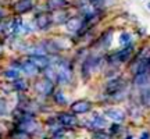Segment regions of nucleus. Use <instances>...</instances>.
I'll list each match as a JSON object with an SVG mask.
<instances>
[{"mask_svg":"<svg viewBox=\"0 0 150 139\" xmlns=\"http://www.w3.org/2000/svg\"><path fill=\"white\" fill-rule=\"evenodd\" d=\"M112 40H114V29L112 28H107V29H104L99 36L93 40V48L96 49V52H106L107 53L108 49L111 48L112 45Z\"/></svg>","mask_w":150,"mask_h":139,"instance_id":"1","label":"nucleus"},{"mask_svg":"<svg viewBox=\"0 0 150 139\" xmlns=\"http://www.w3.org/2000/svg\"><path fill=\"white\" fill-rule=\"evenodd\" d=\"M54 82H52L50 79L45 78V77H40V78H36V81L33 82V89L39 96L42 97H49L54 93Z\"/></svg>","mask_w":150,"mask_h":139,"instance_id":"2","label":"nucleus"},{"mask_svg":"<svg viewBox=\"0 0 150 139\" xmlns=\"http://www.w3.org/2000/svg\"><path fill=\"white\" fill-rule=\"evenodd\" d=\"M56 118L57 121L60 123L61 127H64L65 129H71V128H75L79 125V120L76 118L74 113H68V111H60L56 114Z\"/></svg>","mask_w":150,"mask_h":139,"instance_id":"3","label":"nucleus"},{"mask_svg":"<svg viewBox=\"0 0 150 139\" xmlns=\"http://www.w3.org/2000/svg\"><path fill=\"white\" fill-rule=\"evenodd\" d=\"M83 124H85L86 128H89L91 131H96V129L106 128V127H107V120H106V116H104V114L93 113V114H92V118H88Z\"/></svg>","mask_w":150,"mask_h":139,"instance_id":"4","label":"nucleus"},{"mask_svg":"<svg viewBox=\"0 0 150 139\" xmlns=\"http://www.w3.org/2000/svg\"><path fill=\"white\" fill-rule=\"evenodd\" d=\"M92 102H89L88 99H79V100H75L70 104V110L71 113H74L75 116H79V114H88L92 111Z\"/></svg>","mask_w":150,"mask_h":139,"instance_id":"5","label":"nucleus"},{"mask_svg":"<svg viewBox=\"0 0 150 139\" xmlns=\"http://www.w3.org/2000/svg\"><path fill=\"white\" fill-rule=\"evenodd\" d=\"M67 32L74 33V35H78V33L85 28V24H83V18L81 16H71L67 22L64 24Z\"/></svg>","mask_w":150,"mask_h":139,"instance_id":"6","label":"nucleus"},{"mask_svg":"<svg viewBox=\"0 0 150 139\" xmlns=\"http://www.w3.org/2000/svg\"><path fill=\"white\" fill-rule=\"evenodd\" d=\"M135 45H131V46H127V48H120L118 50H115L118 57V61L121 63V65H128L135 56Z\"/></svg>","mask_w":150,"mask_h":139,"instance_id":"7","label":"nucleus"},{"mask_svg":"<svg viewBox=\"0 0 150 139\" xmlns=\"http://www.w3.org/2000/svg\"><path fill=\"white\" fill-rule=\"evenodd\" d=\"M35 29L38 31H47L49 28L52 27V14L50 13H46V11H43V13H39L36 17H35Z\"/></svg>","mask_w":150,"mask_h":139,"instance_id":"8","label":"nucleus"},{"mask_svg":"<svg viewBox=\"0 0 150 139\" xmlns=\"http://www.w3.org/2000/svg\"><path fill=\"white\" fill-rule=\"evenodd\" d=\"M104 116L107 118H110L112 123H120L122 124L125 121V118H127V113L121 110V109H117V107H111V109H106L104 113H103Z\"/></svg>","mask_w":150,"mask_h":139,"instance_id":"9","label":"nucleus"},{"mask_svg":"<svg viewBox=\"0 0 150 139\" xmlns=\"http://www.w3.org/2000/svg\"><path fill=\"white\" fill-rule=\"evenodd\" d=\"M21 71H22V74H24V75H27L28 78H36L42 70L39 68L36 64H33L29 59H27L25 61H22Z\"/></svg>","mask_w":150,"mask_h":139,"instance_id":"10","label":"nucleus"},{"mask_svg":"<svg viewBox=\"0 0 150 139\" xmlns=\"http://www.w3.org/2000/svg\"><path fill=\"white\" fill-rule=\"evenodd\" d=\"M33 9V0H17L13 4V10L17 14H25Z\"/></svg>","mask_w":150,"mask_h":139,"instance_id":"11","label":"nucleus"},{"mask_svg":"<svg viewBox=\"0 0 150 139\" xmlns=\"http://www.w3.org/2000/svg\"><path fill=\"white\" fill-rule=\"evenodd\" d=\"M68 6V0H46V9L49 13L64 10Z\"/></svg>","mask_w":150,"mask_h":139,"instance_id":"12","label":"nucleus"},{"mask_svg":"<svg viewBox=\"0 0 150 139\" xmlns=\"http://www.w3.org/2000/svg\"><path fill=\"white\" fill-rule=\"evenodd\" d=\"M118 45H120V48H127V46L135 45L132 32L131 31H121L118 35Z\"/></svg>","mask_w":150,"mask_h":139,"instance_id":"13","label":"nucleus"},{"mask_svg":"<svg viewBox=\"0 0 150 139\" xmlns=\"http://www.w3.org/2000/svg\"><path fill=\"white\" fill-rule=\"evenodd\" d=\"M70 17H71L70 13L67 11V9H64V10H59V11L52 13V21L56 25H61V24H65Z\"/></svg>","mask_w":150,"mask_h":139,"instance_id":"14","label":"nucleus"},{"mask_svg":"<svg viewBox=\"0 0 150 139\" xmlns=\"http://www.w3.org/2000/svg\"><path fill=\"white\" fill-rule=\"evenodd\" d=\"M53 97V102L57 104V106H65L67 103H68V99L65 96V93L61 89H57V91H54V93L52 95Z\"/></svg>","mask_w":150,"mask_h":139,"instance_id":"15","label":"nucleus"},{"mask_svg":"<svg viewBox=\"0 0 150 139\" xmlns=\"http://www.w3.org/2000/svg\"><path fill=\"white\" fill-rule=\"evenodd\" d=\"M10 138L11 139H32V135L14 127V128L10 131Z\"/></svg>","mask_w":150,"mask_h":139,"instance_id":"16","label":"nucleus"},{"mask_svg":"<svg viewBox=\"0 0 150 139\" xmlns=\"http://www.w3.org/2000/svg\"><path fill=\"white\" fill-rule=\"evenodd\" d=\"M3 77L8 81H16V79H18V78H21V71L10 67V68H7L4 72H3Z\"/></svg>","mask_w":150,"mask_h":139,"instance_id":"17","label":"nucleus"},{"mask_svg":"<svg viewBox=\"0 0 150 139\" xmlns=\"http://www.w3.org/2000/svg\"><path fill=\"white\" fill-rule=\"evenodd\" d=\"M13 89L17 92H25L28 89V82L24 78H18V79L13 81Z\"/></svg>","mask_w":150,"mask_h":139,"instance_id":"18","label":"nucleus"},{"mask_svg":"<svg viewBox=\"0 0 150 139\" xmlns=\"http://www.w3.org/2000/svg\"><path fill=\"white\" fill-rule=\"evenodd\" d=\"M93 138L95 139H112V136L108 131H104V129H96V131H93Z\"/></svg>","mask_w":150,"mask_h":139,"instance_id":"19","label":"nucleus"},{"mask_svg":"<svg viewBox=\"0 0 150 139\" xmlns=\"http://www.w3.org/2000/svg\"><path fill=\"white\" fill-rule=\"evenodd\" d=\"M108 132L111 134V136H114V135H120L121 132H122V124L112 123L111 125H110V128H108Z\"/></svg>","mask_w":150,"mask_h":139,"instance_id":"20","label":"nucleus"},{"mask_svg":"<svg viewBox=\"0 0 150 139\" xmlns=\"http://www.w3.org/2000/svg\"><path fill=\"white\" fill-rule=\"evenodd\" d=\"M8 114V106L6 99H0V117H4Z\"/></svg>","mask_w":150,"mask_h":139,"instance_id":"21","label":"nucleus"},{"mask_svg":"<svg viewBox=\"0 0 150 139\" xmlns=\"http://www.w3.org/2000/svg\"><path fill=\"white\" fill-rule=\"evenodd\" d=\"M139 139H150V132L149 131H143V132L139 135Z\"/></svg>","mask_w":150,"mask_h":139,"instance_id":"22","label":"nucleus"},{"mask_svg":"<svg viewBox=\"0 0 150 139\" xmlns=\"http://www.w3.org/2000/svg\"><path fill=\"white\" fill-rule=\"evenodd\" d=\"M125 139H134V136H132V135H127V136H125Z\"/></svg>","mask_w":150,"mask_h":139,"instance_id":"23","label":"nucleus"},{"mask_svg":"<svg viewBox=\"0 0 150 139\" xmlns=\"http://www.w3.org/2000/svg\"><path fill=\"white\" fill-rule=\"evenodd\" d=\"M3 16H4V11L1 10V9H0V18H1V17H3Z\"/></svg>","mask_w":150,"mask_h":139,"instance_id":"24","label":"nucleus"},{"mask_svg":"<svg viewBox=\"0 0 150 139\" xmlns=\"http://www.w3.org/2000/svg\"><path fill=\"white\" fill-rule=\"evenodd\" d=\"M146 7H147V10L150 11V1H147V4H146Z\"/></svg>","mask_w":150,"mask_h":139,"instance_id":"25","label":"nucleus"},{"mask_svg":"<svg viewBox=\"0 0 150 139\" xmlns=\"http://www.w3.org/2000/svg\"><path fill=\"white\" fill-rule=\"evenodd\" d=\"M147 71H149V74H150V61H149V65H147Z\"/></svg>","mask_w":150,"mask_h":139,"instance_id":"26","label":"nucleus"}]
</instances>
